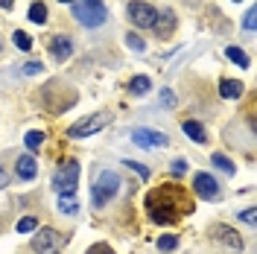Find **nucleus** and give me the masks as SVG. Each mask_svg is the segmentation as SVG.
Segmentation results:
<instances>
[{
	"mask_svg": "<svg viewBox=\"0 0 257 254\" xmlns=\"http://www.w3.org/2000/svg\"><path fill=\"white\" fill-rule=\"evenodd\" d=\"M173 173H176V175L187 173V164H184V161H176V164H173Z\"/></svg>",
	"mask_w": 257,
	"mask_h": 254,
	"instance_id": "obj_32",
	"label": "nucleus"
},
{
	"mask_svg": "<svg viewBox=\"0 0 257 254\" xmlns=\"http://www.w3.org/2000/svg\"><path fill=\"white\" fill-rule=\"evenodd\" d=\"M152 30L158 32L161 38L173 35V30H176V15H173V12H164V15H158V21H155V27H152Z\"/></svg>",
	"mask_w": 257,
	"mask_h": 254,
	"instance_id": "obj_13",
	"label": "nucleus"
},
{
	"mask_svg": "<svg viewBox=\"0 0 257 254\" xmlns=\"http://www.w3.org/2000/svg\"><path fill=\"white\" fill-rule=\"evenodd\" d=\"M132 141H135V146H141V149H164L170 143V138L164 132H155V129H135L132 132Z\"/></svg>",
	"mask_w": 257,
	"mask_h": 254,
	"instance_id": "obj_7",
	"label": "nucleus"
},
{
	"mask_svg": "<svg viewBox=\"0 0 257 254\" xmlns=\"http://www.w3.org/2000/svg\"><path fill=\"white\" fill-rule=\"evenodd\" d=\"M176 245H178V239L173 237V234H164V237L158 239V248H161V251H173Z\"/></svg>",
	"mask_w": 257,
	"mask_h": 254,
	"instance_id": "obj_23",
	"label": "nucleus"
},
{
	"mask_svg": "<svg viewBox=\"0 0 257 254\" xmlns=\"http://www.w3.org/2000/svg\"><path fill=\"white\" fill-rule=\"evenodd\" d=\"M50 53H53L59 62H64V59L73 56V41H70L67 35H56V38L50 41Z\"/></svg>",
	"mask_w": 257,
	"mask_h": 254,
	"instance_id": "obj_11",
	"label": "nucleus"
},
{
	"mask_svg": "<svg viewBox=\"0 0 257 254\" xmlns=\"http://www.w3.org/2000/svg\"><path fill=\"white\" fill-rule=\"evenodd\" d=\"M73 18L82 27H99V24H105L108 12H105L102 0H76L73 3Z\"/></svg>",
	"mask_w": 257,
	"mask_h": 254,
	"instance_id": "obj_3",
	"label": "nucleus"
},
{
	"mask_svg": "<svg viewBox=\"0 0 257 254\" xmlns=\"http://www.w3.org/2000/svg\"><path fill=\"white\" fill-rule=\"evenodd\" d=\"M62 242H64V237L59 234V231L44 228V231H38V234H35V239H32V248H35L38 254H59Z\"/></svg>",
	"mask_w": 257,
	"mask_h": 254,
	"instance_id": "obj_6",
	"label": "nucleus"
},
{
	"mask_svg": "<svg viewBox=\"0 0 257 254\" xmlns=\"http://www.w3.org/2000/svg\"><path fill=\"white\" fill-rule=\"evenodd\" d=\"M146 207H149V216H152L158 225H173L181 213L193 210V202H187L184 193L178 190V187L167 184V187L152 190L149 196H146Z\"/></svg>",
	"mask_w": 257,
	"mask_h": 254,
	"instance_id": "obj_1",
	"label": "nucleus"
},
{
	"mask_svg": "<svg viewBox=\"0 0 257 254\" xmlns=\"http://www.w3.org/2000/svg\"><path fill=\"white\" fill-rule=\"evenodd\" d=\"M35 228H38V219H35V216H24V219L18 222V231H21V234H27V231H35Z\"/></svg>",
	"mask_w": 257,
	"mask_h": 254,
	"instance_id": "obj_24",
	"label": "nucleus"
},
{
	"mask_svg": "<svg viewBox=\"0 0 257 254\" xmlns=\"http://www.w3.org/2000/svg\"><path fill=\"white\" fill-rule=\"evenodd\" d=\"M213 167H219V170H222L225 175H234V170H237V167H234V164H231V161L225 158V155H219V152H216V155H213Z\"/></svg>",
	"mask_w": 257,
	"mask_h": 254,
	"instance_id": "obj_20",
	"label": "nucleus"
},
{
	"mask_svg": "<svg viewBox=\"0 0 257 254\" xmlns=\"http://www.w3.org/2000/svg\"><path fill=\"white\" fill-rule=\"evenodd\" d=\"M30 21L32 24H44V21H47V6H44V3H32L30 6Z\"/></svg>",
	"mask_w": 257,
	"mask_h": 254,
	"instance_id": "obj_18",
	"label": "nucleus"
},
{
	"mask_svg": "<svg viewBox=\"0 0 257 254\" xmlns=\"http://www.w3.org/2000/svg\"><path fill=\"white\" fill-rule=\"evenodd\" d=\"M123 164H126L128 170H135V173L141 175V178H144V181H146V178H149V170H146L144 164H138V161H123Z\"/></svg>",
	"mask_w": 257,
	"mask_h": 254,
	"instance_id": "obj_25",
	"label": "nucleus"
},
{
	"mask_svg": "<svg viewBox=\"0 0 257 254\" xmlns=\"http://www.w3.org/2000/svg\"><path fill=\"white\" fill-rule=\"evenodd\" d=\"M210 231H213V237L216 239H222L225 245H231V248H237V251L242 248V237L234 231V228H228V225H213Z\"/></svg>",
	"mask_w": 257,
	"mask_h": 254,
	"instance_id": "obj_10",
	"label": "nucleus"
},
{
	"mask_svg": "<svg viewBox=\"0 0 257 254\" xmlns=\"http://www.w3.org/2000/svg\"><path fill=\"white\" fill-rule=\"evenodd\" d=\"M21 73H30V76H35V73H41V62H27L24 67H21Z\"/></svg>",
	"mask_w": 257,
	"mask_h": 254,
	"instance_id": "obj_28",
	"label": "nucleus"
},
{
	"mask_svg": "<svg viewBox=\"0 0 257 254\" xmlns=\"http://www.w3.org/2000/svg\"><path fill=\"white\" fill-rule=\"evenodd\" d=\"M111 123V114L99 111V114H88V117H82V120H76L73 126H70V138H88V135H96L99 129H105Z\"/></svg>",
	"mask_w": 257,
	"mask_h": 254,
	"instance_id": "obj_5",
	"label": "nucleus"
},
{
	"mask_svg": "<svg viewBox=\"0 0 257 254\" xmlns=\"http://www.w3.org/2000/svg\"><path fill=\"white\" fill-rule=\"evenodd\" d=\"M15 170H18V178H21V181H32V178L38 175V164H35L32 155H21V158L15 161Z\"/></svg>",
	"mask_w": 257,
	"mask_h": 254,
	"instance_id": "obj_12",
	"label": "nucleus"
},
{
	"mask_svg": "<svg viewBox=\"0 0 257 254\" xmlns=\"http://www.w3.org/2000/svg\"><path fill=\"white\" fill-rule=\"evenodd\" d=\"M0 6H3V9H12V6H15V0H0Z\"/></svg>",
	"mask_w": 257,
	"mask_h": 254,
	"instance_id": "obj_34",
	"label": "nucleus"
},
{
	"mask_svg": "<svg viewBox=\"0 0 257 254\" xmlns=\"http://www.w3.org/2000/svg\"><path fill=\"white\" fill-rule=\"evenodd\" d=\"M161 105H176V94L164 88V94H161Z\"/></svg>",
	"mask_w": 257,
	"mask_h": 254,
	"instance_id": "obj_30",
	"label": "nucleus"
},
{
	"mask_svg": "<svg viewBox=\"0 0 257 254\" xmlns=\"http://www.w3.org/2000/svg\"><path fill=\"white\" fill-rule=\"evenodd\" d=\"M126 44L135 50V53H144V50H146L144 38H141V35H135V32H128V35H126Z\"/></svg>",
	"mask_w": 257,
	"mask_h": 254,
	"instance_id": "obj_22",
	"label": "nucleus"
},
{
	"mask_svg": "<svg viewBox=\"0 0 257 254\" xmlns=\"http://www.w3.org/2000/svg\"><path fill=\"white\" fill-rule=\"evenodd\" d=\"M6 184H9V178H6V170L0 167V187H6Z\"/></svg>",
	"mask_w": 257,
	"mask_h": 254,
	"instance_id": "obj_33",
	"label": "nucleus"
},
{
	"mask_svg": "<svg viewBox=\"0 0 257 254\" xmlns=\"http://www.w3.org/2000/svg\"><path fill=\"white\" fill-rule=\"evenodd\" d=\"M59 210L67 213V216H70V213H76V210H79L76 196H73V193H62V196H59Z\"/></svg>",
	"mask_w": 257,
	"mask_h": 254,
	"instance_id": "obj_16",
	"label": "nucleus"
},
{
	"mask_svg": "<svg viewBox=\"0 0 257 254\" xmlns=\"http://www.w3.org/2000/svg\"><path fill=\"white\" fill-rule=\"evenodd\" d=\"M254 18H257V12H254V9H248V12H245V18H242V27H245L248 32L254 30V24H257Z\"/></svg>",
	"mask_w": 257,
	"mask_h": 254,
	"instance_id": "obj_27",
	"label": "nucleus"
},
{
	"mask_svg": "<svg viewBox=\"0 0 257 254\" xmlns=\"http://www.w3.org/2000/svg\"><path fill=\"white\" fill-rule=\"evenodd\" d=\"M12 41H15V47H18V50H30V47H32V38L27 35V32H21V30L12 35Z\"/></svg>",
	"mask_w": 257,
	"mask_h": 254,
	"instance_id": "obj_21",
	"label": "nucleus"
},
{
	"mask_svg": "<svg viewBox=\"0 0 257 254\" xmlns=\"http://www.w3.org/2000/svg\"><path fill=\"white\" fill-rule=\"evenodd\" d=\"M181 129H184V135H187L193 143H205V141H208V135H205L202 123H196V120H184V123H181Z\"/></svg>",
	"mask_w": 257,
	"mask_h": 254,
	"instance_id": "obj_14",
	"label": "nucleus"
},
{
	"mask_svg": "<svg viewBox=\"0 0 257 254\" xmlns=\"http://www.w3.org/2000/svg\"><path fill=\"white\" fill-rule=\"evenodd\" d=\"M193 190L199 193L202 199H208V202H213L216 196H219V184H216V178L208 173H196L193 175Z\"/></svg>",
	"mask_w": 257,
	"mask_h": 254,
	"instance_id": "obj_9",
	"label": "nucleus"
},
{
	"mask_svg": "<svg viewBox=\"0 0 257 254\" xmlns=\"http://www.w3.org/2000/svg\"><path fill=\"white\" fill-rule=\"evenodd\" d=\"M219 94L225 96V99H240L242 96V85L234 79H222L219 82Z\"/></svg>",
	"mask_w": 257,
	"mask_h": 254,
	"instance_id": "obj_15",
	"label": "nucleus"
},
{
	"mask_svg": "<svg viewBox=\"0 0 257 254\" xmlns=\"http://www.w3.org/2000/svg\"><path fill=\"white\" fill-rule=\"evenodd\" d=\"M234 3H240V0H234Z\"/></svg>",
	"mask_w": 257,
	"mask_h": 254,
	"instance_id": "obj_36",
	"label": "nucleus"
},
{
	"mask_svg": "<svg viewBox=\"0 0 257 254\" xmlns=\"http://www.w3.org/2000/svg\"><path fill=\"white\" fill-rule=\"evenodd\" d=\"M120 175L111 173V170H102V173L96 175V184H94V193H91V202H94V207H102L108 205L114 196L120 193Z\"/></svg>",
	"mask_w": 257,
	"mask_h": 254,
	"instance_id": "obj_2",
	"label": "nucleus"
},
{
	"mask_svg": "<svg viewBox=\"0 0 257 254\" xmlns=\"http://www.w3.org/2000/svg\"><path fill=\"white\" fill-rule=\"evenodd\" d=\"M41 143H44V135H41V132H30V135H27V146H30V149H38Z\"/></svg>",
	"mask_w": 257,
	"mask_h": 254,
	"instance_id": "obj_26",
	"label": "nucleus"
},
{
	"mask_svg": "<svg viewBox=\"0 0 257 254\" xmlns=\"http://www.w3.org/2000/svg\"><path fill=\"white\" fill-rule=\"evenodd\" d=\"M62 3H73V0H62Z\"/></svg>",
	"mask_w": 257,
	"mask_h": 254,
	"instance_id": "obj_35",
	"label": "nucleus"
},
{
	"mask_svg": "<svg viewBox=\"0 0 257 254\" xmlns=\"http://www.w3.org/2000/svg\"><path fill=\"white\" fill-rule=\"evenodd\" d=\"M149 88H152V82H149V76H135V79L128 82V91H132V94H146V91H149Z\"/></svg>",
	"mask_w": 257,
	"mask_h": 254,
	"instance_id": "obj_17",
	"label": "nucleus"
},
{
	"mask_svg": "<svg viewBox=\"0 0 257 254\" xmlns=\"http://www.w3.org/2000/svg\"><path fill=\"white\" fill-rule=\"evenodd\" d=\"M128 18H132V24H135V27L152 30V27H155V21H158V12H155L149 3L135 0V3H128Z\"/></svg>",
	"mask_w": 257,
	"mask_h": 254,
	"instance_id": "obj_8",
	"label": "nucleus"
},
{
	"mask_svg": "<svg viewBox=\"0 0 257 254\" xmlns=\"http://www.w3.org/2000/svg\"><path fill=\"white\" fill-rule=\"evenodd\" d=\"M88 254H114V251L105 245V242H99V245H91V248H88Z\"/></svg>",
	"mask_w": 257,
	"mask_h": 254,
	"instance_id": "obj_31",
	"label": "nucleus"
},
{
	"mask_svg": "<svg viewBox=\"0 0 257 254\" xmlns=\"http://www.w3.org/2000/svg\"><path fill=\"white\" fill-rule=\"evenodd\" d=\"M76 181H79V161H64L53 175V190L59 193H76Z\"/></svg>",
	"mask_w": 257,
	"mask_h": 254,
	"instance_id": "obj_4",
	"label": "nucleus"
},
{
	"mask_svg": "<svg viewBox=\"0 0 257 254\" xmlns=\"http://www.w3.org/2000/svg\"><path fill=\"white\" fill-rule=\"evenodd\" d=\"M240 219H242L245 225H254V219H257V210H254V207H248V210H242V213H240Z\"/></svg>",
	"mask_w": 257,
	"mask_h": 254,
	"instance_id": "obj_29",
	"label": "nucleus"
},
{
	"mask_svg": "<svg viewBox=\"0 0 257 254\" xmlns=\"http://www.w3.org/2000/svg\"><path fill=\"white\" fill-rule=\"evenodd\" d=\"M225 56H228L234 64H240V67H248V56H245L240 47H228V50H225Z\"/></svg>",
	"mask_w": 257,
	"mask_h": 254,
	"instance_id": "obj_19",
	"label": "nucleus"
}]
</instances>
